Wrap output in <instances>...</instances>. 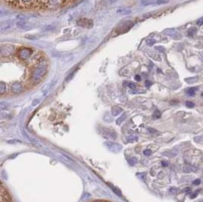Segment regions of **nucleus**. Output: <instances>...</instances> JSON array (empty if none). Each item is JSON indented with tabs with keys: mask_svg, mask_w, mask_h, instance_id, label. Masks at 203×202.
<instances>
[{
	"mask_svg": "<svg viewBox=\"0 0 203 202\" xmlns=\"http://www.w3.org/2000/svg\"><path fill=\"white\" fill-rule=\"evenodd\" d=\"M46 73H47V66L46 65H39L36 66L30 73V82L33 84H37L46 75Z\"/></svg>",
	"mask_w": 203,
	"mask_h": 202,
	"instance_id": "f257e3e1",
	"label": "nucleus"
},
{
	"mask_svg": "<svg viewBox=\"0 0 203 202\" xmlns=\"http://www.w3.org/2000/svg\"><path fill=\"white\" fill-rule=\"evenodd\" d=\"M34 53V50L32 49H29V48H26V47H23L21 48L19 50V53H18V55L19 57L22 59V60H27V59H29L32 54Z\"/></svg>",
	"mask_w": 203,
	"mask_h": 202,
	"instance_id": "f03ea898",
	"label": "nucleus"
},
{
	"mask_svg": "<svg viewBox=\"0 0 203 202\" xmlns=\"http://www.w3.org/2000/svg\"><path fill=\"white\" fill-rule=\"evenodd\" d=\"M133 23L130 22V21H127V22H125L124 24H122L120 26L116 27L115 29V33L117 34V35H120V34H123L125 32H127L129 29L133 26Z\"/></svg>",
	"mask_w": 203,
	"mask_h": 202,
	"instance_id": "7ed1b4c3",
	"label": "nucleus"
},
{
	"mask_svg": "<svg viewBox=\"0 0 203 202\" xmlns=\"http://www.w3.org/2000/svg\"><path fill=\"white\" fill-rule=\"evenodd\" d=\"M23 90H24V88H23L22 83H20L19 82L12 83V85L10 87V91L13 95H19L23 92Z\"/></svg>",
	"mask_w": 203,
	"mask_h": 202,
	"instance_id": "20e7f679",
	"label": "nucleus"
},
{
	"mask_svg": "<svg viewBox=\"0 0 203 202\" xmlns=\"http://www.w3.org/2000/svg\"><path fill=\"white\" fill-rule=\"evenodd\" d=\"M1 202H12V199L10 196V194L4 187V185L1 183Z\"/></svg>",
	"mask_w": 203,
	"mask_h": 202,
	"instance_id": "39448f33",
	"label": "nucleus"
},
{
	"mask_svg": "<svg viewBox=\"0 0 203 202\" xmlns=\"http://www.w3.org/2000/svg\"><path fill=\"white\" fill-rule=\"evenodd\" d=\"M78 25L84 28H91L93 26V22L91 20H88V19H81L79 20L77 22Z\"/></svg>",
	"mask_w": 203,
	"mask_h": 202,
	"instance_id": "423d86ee",
	"label": "nucleus"
},
{
	"mask_svg": "<svg viewBox=\"0 0 203 202\" xmlns=\"http://www.w3.org/2000/svg\"><path fill=\"white\" fill-rule=\"evenodd\" d=\"M16 25L19 29H22V30H29V29H32L33 27V25L31 24L24 22V21H19Z\"/></svg>",
	"mask_w": 203,
	"mask_h": 202,
	"instance_id": "0eeeda50",
	"label": "nucleus"
},
{
	"mask_svg": "<svg viewBox=\"0 0 203 202\" xmlns=\"http://www.w3.org/2000/svg\"><path fill=\"white\" fill-rule=\"evenodd\" d=\"M12 52H13V47L10 45H5L3 46L2 49H1V55L2 56H8L10 55V54L12 53Z\"/></svg>",
	"mask_w": 203,
	"mask_h": 202,
	"instance_id": "6e6552de",
	"label": "nucleus"
},
{
	"mask_svg": "<svg viewBox=\"0 0 203 202\" xmlns=\"http://www.w3.org/2000/svg\"><path fill=\"white\" fill-rule=\"evenodd\" d=\"M121 112H122V109H121V108L117 107V106H113V107L112 108V115L117 116V115H119Z\"/></svg>",
	"mask_w": 203,
	"mask_h": 202,
	"instance_id": "1a4fd4ad",
	"label": "nucleus"
},
{
	"mask_svg": "<svg viewBox=\"0 0 203 202\" xmlns=\"http://www.w3.org/2000/svg\"><path fill=\"white\" fill-rule=\"evenodd\" d=\"M197 90V87H193V88H189V89L186 90V94L190 96H193V95H195V93L196 91Z\"/></svg>",
	"mask_w": 203,
	"mask_h": 202,
	"instance_id": "9d476101",
	"label": "nucleus"
},
{
	"mask_svg": "<svg viewBox=\"0 0 203 202\" xmlns=\"http://www.w3.org/2000/svg\"><path fill=\"white\" fill-rule=\"evenodd\" d=\"M183 170L185 172V173H189L190 171H192V170H196V168H193L191 166L185 165V166H184V167H183Z\"/></svg>",
	"mask_w": 203,
	"mask_h": 202,
	"instance_id": "9b49d317",
	"label": "nucleus"
},
{
	"mask_svg": "<svg viewBox=\"0 0 203 202\" xmlns=\"http://www.w3.org/2000/svg\"><path fill=\"white\" fill-rule=\"evenodd\" d=\"M5 92H6V84L2 81L1 82H0V94L3 95Z\"/></svg>",
	"mask_w": 203,
	"mask_h": 202,
	"instance_id": "f8f14e48",
	"label": "nucleus"
},
{
	"mask_svg": "<svg viewBox=\"0 0 203 202\" xmlns=\"http://www.w3.org/2000/svg\"><path fill=\"white\" fill-rule=\"evenodd\" d=\"M197 32V29L196 28H190L188 30V36L189 37H193L195 35V33Z\"/></svg>",
	"mask_w": 203,
	"mask_h": 202,
	"instance_id": "ddd939ff",
	"label": "nucleus"
},
{
	"mask_svg": "<svg viewBox=\"0 0 203 202\" xmlns=\"http://www.w3.org/2000/svg\"><path fill=\"white\" fill-rule=\"evenodd\" d=\"M125 119V114H123L120 118H118V119H117L116 124H117V125H121V123H122V122L124 121Z\"/></svg>",
	"mask_w": 203,
	"mask_h": 202,
	"instance_id": "4468645a",
	"label": "nucleus"
},
{
	"mask_svg": "<svg viewBox=\"0 0 203 202\" xmlns=\"http://www.w3.org/2000/svg\"><path fill=\"white\" fill-rule=\"evenodd\" d=\"M50 87H51V84H47V85L44 86V88H43V95H47V93H48V91L50 89Z\"/></svg>",
	"mask_w": 203,
	"mask_h": 202,
	"instance_id": "2eb2a0df",
	"label": "nucleus"
},
{
	"mask_svg": "<svg viewBox=\"0 0 203 202\" xmlns=\"http://www.w3.org/2000/svg\"><path fill=\"white\" fill-rule=\"evenodd\" d=\"M161 117V112H160L159 111H155V113H154V118L155 119H158V118Z\"/></svg>",
	"mask_w": 203,
	"mask_h": 202,
	"instance_id": "dca6fc26",
	"label": "nucleus"
},
{
	"mask_svg": "<svg viewBox=\"0 0 203 202\" xmlns=\"http://www.w3.org/2000/svg\"><path fill=\"white\" fill-rule=\"evenodd\" d=\"M165 33L167 34H170V35H172V34H175L176 33V30L173 28H170V29H168V30H165Z\"/></svg>",
	"mask_w": 203,
	"mask_h": 202,
	"instance_id": "f3484780",
	"label": "nucleus"
},
{
	"mask_svg": "<svg viewBox=\"0 0 203 202\" xmlns=\"http://www.w3.org/2000/svg\"><path fill=\"white\" fill-rule=\"evenodd\" d=\"M185 105H186L187 108H194V107H195V104H194L193 102H191V101H186V102H185Z\"/></svg>",
	"mask_w": 203,
	"mask_h": 202,
	"instance_id": "a211bd4d",
	"label": "nucleus"
},
{
	"mask_svg": "<svg viewBox=\"0 0 203 202\" xmlns=\"http://www.w3.org/2000/svg\"><path fill=\"white\" fill-rule=\"evenodd\" d=\"M143 154H144V155H146V156H149V155L152 154V151L149 149H146L144 152H143Z\"/></svg>",
	"mask_w": 203,
	"mask_h": 202,
	"instance_id": "6ab92c4d",
	"label": "nucleus"
},
{
	"mask_svg": "<svg viewBox=\"0 0 203 202\" xmlns=\"http://www.w3.org/2000/svg\"><path fill=\"white\" fill-rule=\"evenodd\" d=\"M146 42H147L148 46H152V45H154V43H155V39H148Z\"/></svg>",
	"mask_w": 203,
	"mask_h": 202,
	"instance_id": "aec40b11",
	"label": "nucleus"
},
{
	"mask_svg": "<svg viewBox=\"0 0 203 202\" xmlns=\"http://www.w3.org/2000/svg\"><path fill=\"white\" fill-rule=\"evenodd\" d=\"M10 24H10V22H8V24H5V26H2V27H1V28H2V30H4V29H7V28H8V27H10Z\"/></svg>",
	"mask_w": 203,
	"mask_h": 202,
	"instance_id": "412c9836",
	"label": "nucleus"
},
{
	"mask_svg": "<svg viewBox=\"0 0 203 202\" xmlns=\"http://www.w3.org/2000/svg\"><path fill=\"white\" fill-rule=\"evenodd\" d=\"M128 162H129V164H130V165H134V164H135V163H136V162H137V160H136V159H135V158H133L132 160H130V159H128Z\"/></svg>",
	"mask_w": 203,
	"mask_h": 202,
	"instance_id": "4be33fe9",
	"label": "nucleus"
},
{
	"mask_svg": "<svg viewBox=\"0 0 203 202\" xmlns=\"http://www.w3.org/2000/svg\"><path fill=\"white\" fill-rule=\"evenodd\" d=\"M193 183H194V184H196V185L200 184V179H197V180H195V181H194V182H193Z\"/></svg>",
	"mask_w": 203,
	"mask_h": 202,
	"instance_id": "5701e85b",
	"label": "nucleus"
},
{
	"mask_svg": "<svg viewBox=\"0 0 203 202\" xmlns=\"http://www.w3.org/2000/svg\"><path fill=\"white\" fill-rule=\"evenodd\" d=\"M149 130V132H151L152 134H155V133H158L157 131H156V130H155V129H153V128H149L148 129Z\"/></svg>",
	"mask_w": 203,
	"mask_h": 202,
	"instance_id": "b1692460",
	"label": "nucleus"
},
{
	"mask_svg": "<svg viewBox=\"0 0 203 202\" xmlns=\"http://www.w3.org/2000/svg\"><path fill=\"white\" fill-rule=\"evenodd\" d=\"M128 85H129V87L131 88V89H133V90H134V89H136V85H135L134 83H129Z\"/></svg>",
	"mask_w": 203,
	"mask_h": 202,
	"instance_id": "393cba45",
	"label": "nucleus"
},
{
	"mask_svg": "<svg viewBox=\"0 0 203 202\" xmlns=\"http://www.w3.org/2000/svg\"><path fill=\"white\" fill-rule=\"evenodd\" d=\"M135 80H136V81H138V82H139V81L141 80V76H139V75H136V76H135Z\"/></svg>",
	"mask_w": 203,
	"mask_h": 202,
	"instance_id": "a878e982",
	"label": "nucleus"
},
{
	"mask_svg": "<svg viewBox=\"0 0 203 202\" xmlns=\"http://www.w3.org/2000/svg\"><path fill=\"white\" fill-rule=\"evenodd\" d=\"M145 85H146L147 87H150V86L152 85V82H151L150 81H146V82H145Z\"/></svg>",
	"mask_w": 203,
	"mask_h": 202,
	"instance_id": "bb28decb",
	"label": "nucleus"
},
{
	"mask_svg": "<svg viewBox=\"0 0 203 202\" xmlns=\"http://www.w3.org/2000/svg\"><path fill=\"white\" fill-rule=\"evenodd\" d=\"M170 192L171 193H177V192H178V190H177V189L176 188H174V187H173V188H170Z\"/></svg>",
	"mask_w": 203,
	"mask_h": 202,
	"instance_id": "cd10ccee",
	"label": "nucleus"
},
{
	"mask_svg": "<svg viewBox=\"0 0 203 202\" xmlns=\"http://www.w3.org/2000/svg\"><path fill=\"white\" fill-rule=\"evenodd\" d=\"M161 165L163 166V167H167L168 164V162H166V161H162L161 162Z\"/></svg>",
	"mask_w": 203,
	"mask_h": 202,
	"instance_id": "c85d7f7f",
	"label": "nucleus"
},
{
	"mask_svg": "<svg viewBox=\"0 0 203 202\" xmlns=\"http://www.w3.org/2000/svg\"><path fill=\"white\" fill-rule=\"evenodd\" d=\"M202 24H203V18L200 19V20H198V22H197V24H198V25H201Z\"/></svg>",
	"mask_w": 203,
	"mask_h": 202,
	"instance_id": "c756f323",
	"label": "nucleus"
},
{
	"mask_svg": "<svg viewBox=\"0 0 203 202\" xmlns=\"http://www.w3.org/2000/svg\"><path fill=\"white\" fill-rule=\"evenodd\" d=\"M37 102H39V100L34 101V102H33V106H35V105H37Z\"/></svg>",
	"mask_w": 203,
	"mask_h": 202,
	"instance_id": "7c9ffc66",
	"label": "nucleus"
},
{
	"mask_svg": "<svg viewBox=\"0 0 203 202\" xmlns=\"http://www.w3.org/2000/svg\"><path fill=\"white\" fill-rule=\"evenodd\" d=\"M94 202H107V201H104V200H96V201H94Z\"/></svg>",
	"mask_w": 203,
	"mask_h": 202,
	"instance_id": "2f4dec72",
	"label": "nucleus"
},
{
	"mask_svg": "<svg viewBox=\"0 0 203 202\" xmlns=\"http://www.w3.org/2000/svg\"><path fill=\"white\" fill-rule=\"evenodd\" d=\"M201 95H202V98H203V93H202V94H201Z\"/></svg>",
	"mask_w": 203,
	"mask_h": 202,
	"instance_id": "473e14b6",
	"label": "nucleus"
}]
</instances>
